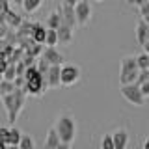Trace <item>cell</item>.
<instances>
[{
  "label": "cell",
  "instance_id": "obj_1",
  "mask_svg": "<svg viewBox=\"0 0 149 149\" xmlns=\"http://www.w3.org/2000/svg\"><path fill=\"white\" fill-rule=\"evenodd\" d=\"M26 93L22 88H15L11 93H6V95H2V102H4V108H6V114H8V121L9 123H15L19 114L22 112L26 104Z\"/></svg>",
  "mask_w": 149,
  "mask_h": 149
},
{
  "label": "cell",
  "instance_id": "obj_2",
  "mask_svg": "<svg viewBox=\"0 0 149 149\" xmlns=\"http://www.w3.org/2000/svg\"><path fill=\"white\" fill-rule=\"evenodd\" d=\"M54 130L58 134L60 142H62V147H69L74 142V136H77V123H74V118L67 112L60 114L56 118L54 123Z\"/></svg>",
  "mask_w": 149,
  "mask_h": 149
},
{
  "label": "cell",
  "instance_id": "obj_3",
  "mask_svg": "<svg viewBox=\"0 0 149 149\" xmlns=\"http://www.w3.org/2000/svg\"><path fill=\"white\" fill-rule=\"evenodd\" d=\"M47 80H45V77L41 73H36V74H32L30 78H26L24 80V86H22V90H24L26 95H30V97H39V95H43V93L47 91Z\"/></svg>",
  "mask_w": 149,
  "mask_h": 149
},
{
  "label": "cell",
  "instance_id": "obj_4",
  "mask_svg": "<svg viewBox=\"0 0 149 149\" xmlns=\"http://www.w3.org/2000/svg\"><path fill=\"white\" fill-rule=\"evenodd\" d=\"M138 74V65L134 56H125L121 60V67H119V84H129L136 80Z\"/></svg>",
  "mask_w": 149,
  "mask_h": 149
},
{
  "label": "cell",
  "instance_id": "obj_5",
  "mask_svg": "<svg viewBox=\"0 0 149 149\" xmlns=\"http://www.w3.org/2000/svg\"><path fill=\"white\" fill-rule=\"evenodd\" d=\"M80 67L74 63H62L60 65V86H74L80 80Z\"/></svg>",
  "mask_w": 149,
  "mask_h": 149
},
{
  "label": "cell",
  "instance_id": "obj_6",
  "mask_svg": "<svg viewBox=\"0 0 149 149\" xmlns=\"http://www.w3.org/2000/svg\"><path fill=\"white\" fill-rule=\"evenodd\" d=\"M119 91H121V95L127 99L130 104H134V106H143L146 104V97L142 95V91H140V86L136 82H129V84H121L119 86Z\"/></svg>",
  "mask_w": 149,
  "mask_h": 149
},
{
  "label": "cell",
  "instance_id": "obj_7",
  "mask_svg": "<svg viewBox=\"0 0 149 149\" xmlns=\"http://www.w3.org/2000/svg\"><path fill=\"white\" fill-rule=\"evenodd\" d=\"M74 19H77V26H86L91 21V6L88 0H78L73 4Z\"/></svg>",
  "mask_w": 149,
  "mask_h": 149
},
{
  "label": "cell",
  "instance_id": "obj_8",
  "mask_svg": "<svg viewBox=\"0 0 149 149\" xmlns=\"http://www.w3.org/2000/svg\"><path fill=\"white\" fill-rule=\"evenodd\" d=\"M136 41L143 50L149 49V21L140 19L136 24Z\"/></svg>",
  "mask_w": 149,
  "mask_h": 149
},
{
  "label": "cell",
  "instance_id": "obj_9",
  "mask_svg": "<svg viewBox=\"0 0 149 149\" xmlns=\"http://www.w3.org/2000/svg\"><path fill=\"white\" fill-rule=\"evenodd\" d=\"M41 58L47 60V63L49 65H62L63 63V54L60 52V50H56V45H47L43 50H41Z\"/></svg>",
  "mask_w": 149,
  "mask_h": 149
},
{
  "label": "cell",
  "instance_id": "obj_10",
  "mask_svg": "<svg viewBox=\"0 0 149 149\" xmlns=\"http://www.w3.org/2000/svg\"><path fill=\"white\" fill-rule=\"evenodd\" d=\"M60 15H62V24H65V26H69V28L74 30L77 19H74V11H73L71 4H62V6H60Z\"/></svg>",
  "mask_w": 149,
  "mask_h": 149
},
{
  "label": "cell",
  "instance_id": "obj_11",
  "mask_svg": "<svg viewBox=\"0 0 149 149\" xmlns=\"http://www.w3.org/2000/svg\"><path fill=\"white\" fill-rule=\"evenodd\" d=\"M112 142H114V149H125L129 143V130L125 127H119L112 132Z\"/></svg>",
  "mask_w": 149,
  "mask_h": 149
},
{
  "label": "cell",
  "instance_id": "obj_12",
  "mask_svg": "<svg viewBox=\"0 0 149 149\" xmlns=\"http://www.w3.org/2000/svg\"><path fill=\"white\" fill-rule=\"evenodd\" d=\"M45 80L49 88H58L60 86V65H50L49 71L45 73Z\"/></svg>",
  "mask_w": 149,
  "mask_h": 149
},
{
  "label": "cell",
  "instance_id": "obj_13",
  "mask_svg": "<svg viewBox=\"0 0 149 149\" xmlns=\"http://www.w3.org/2000/svg\"><path fill=\"white\" fill-rule=\"evenodd\" d=\"M56 34H58V43L60 45H69L73 41V28H69L65 24H60L56 28Z\"/></svg>",
  "mask_w": 149,
  "mask_h": 149
},
{
  "label": "cell",
  "instance_id": "obj_14",
  "mask_svg": "<svg viewBox=\"0 0 149 149\" xmlns=\"http://www.w3.org/2000/svg\"><path fill=\"white\" fill-rule=\"evenodd\" d=\"M45 32H47V26L45 24H41V22H34V24H32V32H30V39L36 41V43H41V45H43Z\"/></svg>",
  "mask_w": 149,
  "mask_h": 149
},
{
  "label": "cell",
  "instance_id": "obj_15",
  "mask_svg": "<svg viewBox=\"0 0 149 149\" xmlns=\"http://www.w3.org/2000/svg\"><path fill=\"white\" fill-rule=\"evenodd\" d=\"M62 147V142H60L58 134H56L54 127L49 129V132H47V138H45V149H58Z\"/></svg>",
  "mask_w": 149,
  "mask_h": 149
},
{
  "label": "cell",
  "instance_id": "obj_16",
  "mask_svg": "<svg viewBox=\"0 0 149 149\" xmlns=\"http://www.w3.org/2000/svg\"><path fill=\"white\" fill-rule=\"evenodd\" d=\"M19 138H21V130L17 127L8 129V136H6V147H17L19 146Z\"/></svg>",
  "mask_w": 149,
  "mask_h": 149
},
{
  "label": "cell",
  "instance_id": "obj_17",
  "mask_svg": "<svg viewBox=\"0 0 149 149\" xmlns=\"http://www.w3.org/2000/svg\"><path fill=\"white\" fill-rule=\"evenodd\" d=\"M43 2H45V0H22L21 6H22V9H24V13L32 15V13H36L37 9L43 6Z\"/></svg>",
  "mask_w": 149,
  "mask_h": 149
},
{
  "label": "cell",
  "instance_id": "obj_18",
  "mask_svg": "<svg viewBox=\"0 0 149 149\" xmlns=\"http://www.w3.org/2000/svg\"><path fill=\"white\" fill-rule=\"evenodd\" d=\"M4 21H6V24H8L9 28H17L19 24H21L22 17L19 15V13H15V11H11V9H8V11L4 13Z\"/></svg>",
  "mask_w": 149,
  "mask_h": 149
},
{
  "label": "cell",
  "instance_id": "obj_19",
  "mask_svg": "<svg viewBox=\"0 0 149 149\" xmlns=\"http://www.w3.org/2000/svg\"><path fill=\"white\" fill-rule=\"evenodd\" d=\"M60 24H62V15H60V8H58V9H54V11L49 13V17H47V28L56 30Z\"/></svg>",
  "mask_w": 149,
  "mask_h": 149
},
{
  "label": "cell",
  "instance_id": "obj_20",
  "mask_svg": "<svg viewBox=\"0 0 149 149\" xmlns=\"http://www.w3.org/2000/svg\"><path fill=\"white\" fill-rule=\"evenodd\" d=\"M17 147H21V149H34L36 142H34V138H32L30 134H22L21 132V138H19V146Z\"/></svg>",
  "mask_w": 149,
  "mask_h": 149
},
{
  "label": "cell",
  "instance_id": "obj_21",
  "mask_svg": "<svg viewBox=\"0 0 149 149\" xmlns=\"http://www.w3.org/2000/svg\"><path fill=\"white\" fill-rule=\"evenodd\" d=\"M41 50H43V45H41V43L30 41V43H28V47L24 49V54H30V56H34V58H37V56L41 54Z\"/></svg>",
  "mask_w": 149,
  "mask_h": 149
},
{
  "label": "cell",
  "instance_id": "obj_22",
  "mask_svg": "<svg viewBox=\"0 0 149 149\" xmlns=\"http://www.w3.org/2000/svg\"><path fill=\"white\" fill-rule=\"evenodd\" d=\"M13 90H15V84H13V80H6V78L0 77V97L6 95V93H11Z\"/></svg>",
  "mask_w": 149,
  "mask_h": 149
},
{
  "label": "cell",
  "instance_id": "obj_23",
  "mask_svg": "<svg viewBox=\"0 0 149 149\" xmlns=\"http://www.w3.org/2000/svg\"><path fill=\"white\" fill-rule=\"evenodd\" d=\"M43 45H58V34H56V30H52V28H47Z\"/></svg>",
  "mask_w": 149,
  "mask_h": 149
},
{
  "label": "cell",
  "instance_id": "obj_24",
  "mask_svg": "<svg viewBox=\"0 0 149 149\" xmlns=\"http://www.w3.org/2000/svg\"><path fill=\"white\" fill-rule=\"evenodd\" d=\"M134 58H136V65H138V69H147V67H149V52H147V50H143L142 54L134 56Z\"/></svg>",
  "mask_w": 149,
  "mask_h": 149
},
{
  "label": "cell",
  "instance_id": "obj_25",
  "mask_svg": "<svg viewBox=\"0 0 149 149\" xmlns=\"http://www.w3.org/2000/svg\"><path fill=\"white\" fill-rule=\"evenodd\" d=\"M2 78H6V80H13L15 78V63L6 65V69L2 71Z\"/></svg>",
  "mask_w": 149,
  "mask_h": 149
},
{
  "label": "cell",
  "instance_id": "obj_26",
  "mask_svg": "<svg viewBox=\"0 0 149 149\" xmlns=\"http://www.w3.org/2000/svg\"><path fill=\"white\" fill-rule=\"evenodd\" d=\"M49 67H50V65L47 63V60H45V58H41V56H39V60L36 62V69H37V73H41V74L45 77V73L49 71Z\"/></svg>",
  "mask_w": 149,
  "mask_h": 149
},
{
  "label": "cell",
  "instance_id": "obj_27",
  "mask_svg": "<svg viewBox=\"0 0 149 149\" xmlns=\"http://www.w3.org/2000/svg\"><path fill=\"white\" fill-rule=\"evenodd\" d=\"M101 147H102V149H114L112 134H102V138H101Z\"/></svg>",
  "mask_w": 149,
  "mask_h": 149
},
{
  "label": "cell",
  "instance_id": "obj_28",
  "mask_svg": "<svg viewBox=\"0 0 149 149\" xmlns=\"http://www.w3.org/2000/svg\"><path fill=\"white\" fill-rule=\"evenodd\" d=\"M149 80V67L147 69H138V74H136V84H142V82H146Z\"/></svg>",
  "mask_w": 149,
  "mask_h": 149
},
{
  "label": "cell",
  "instance_id": "obj_29",
  "mask_svg": "<svg viewBox=\"0 0 149 149\" xmlns=\"http://www.w3.org/2000/svg\"><path fill=\"white\" fill-rule=\"evenodd\" d=\"M138 9H140V19L149 21V0H147V2H143V4H140Z\"/></svg>",
  "mask_w": 149,
  "mask_h": 149
},
{
  "label": "cell",
  "instance_id": "obj_30",
  "mask_svg": "<svg viewBox=\"0 0 149 149\" xmlns=\"http://www.w3.org/2000/svg\"><path fill=\"white\" fill-rule=\"evenodd\" d=\"M138 86H140V91H142V95L147 99V97H149V80L142 82V84H138Z\"/></svg>",
  "mask_w": 149,
  "mask_h": 149
},
{
  "label": "cell",
  "instance_id": "obj_31",
  "mask_svg": "<svg viewBox=\"0 0 149 149\" xmlns=\"http://www.w3.org/2000/svg\"><path fill=\"white\" fill-rule=\"evenodd\" d=\"M9 9V0H0V13H6Z\"/></svg>",
  "mask_w": 149,
  "mask_h": 149
},
{
  "label": "cell",
  "instance_id": "obj_32",
  "mask_svg": "<svg viewBox=\"0 0 149 149\" xmlns=\"http://www.w3.org/2000/svg\"><path fill=\"white\" fill-rule=\"evenodd\" d=\"M6 136H8V127H0V142L6 143Z\"/></svg>",
  "mask_w": 149,
  "mask_h": 149
},
{
  "label": "cell",
  "instance_id": "obj_33",
  "mask_svg": "<svg viewBox=\"0 0 149 149\" xmlns=\"http://www.w3.org/2000/svg\"><path fill=\"white\" fill-rule=\"evenodd\" d=\"M143 2H147V0H127V4L132 6V8H138L140 4H143Z\"/></svg>",
  "mask_w": 149,
  "mask_h": 149
},
{
  "label": "cell",
  "instance_id": "obj_34",
  "mask_svg": "<svg viewBox=\"0 0 149 149\" xmlns=\"http://www.w3.org/2000/svg\"><path fill=\"white\" fill-rule=\"evenodd\" d=\"M74 2H78V0H63V4H71V6H73Z\"/></svg>",
  "mask_w": 149,
  "mask_h": 149
},
{
  "label": "cell",
  "instance_id": "obj_35",
  "mask_svg": "<svg viewBox=\"0 0 149 149\" xmlns=\"http://www.w3.org/2000/svg\"><path fill=\"white\" fill-rule=\"evenodd\" d=\"M9 2H13L15 6H21V2H22V0H9Z\"/></svg>",
  "mask_w": 149,
  "mask_h": 149
},
{
  "label": "cell",
  "instance_id": "obj_36",
  "mask_svg": "<svg viewBox=\"0 0 149 149\" xmlns=\"http://www.w3.org/2000/svg\"><path fill=\"white\" fill-rule=\"evenodd\" d=\"M4 147H6V143H4V142H0V149H4Z\"/></svg>",
  "mask_w": 149,
  "mask_h": 149
},
{
  "label": "cell",
  "instance_id": "obj_37",
  "mask_svg": "<svg viewBox=\"0 0 149 149\" xmlns=\"http://www.w3.org/2000/svg\"><path fill=\"white\" fill-rule=\"evenodd\" d=\"M95 2H104V0H95Z\"/></svg>",
  "mask_w": 149,
  "mask_h": 149
},
{
  "label": "cell",
  "instance_id": "obj_38",
  "mask_svg": "<svg viewBox=\"0 0 149 149\" xmlns=\"http://www.w3.org/2000/svg\"><path fill=\"white\" fill-rule=\"evenodd\" d=\"M0 77H2V74H0Z\"/></svg>",
  "mask_w": 149,
  "mask_h": 149
}]
</instances>
